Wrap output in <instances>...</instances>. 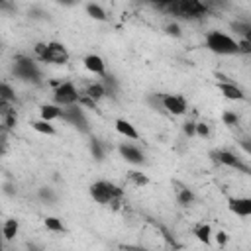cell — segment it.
I'll return each mask as SVG.
<instances>
[{
  "label": "cell",
  "mask_w": 251,
  "mask_h": 251,
  "mask_svg": "<svg viewBox=\"0 0 251 251\" xmlns=\"http://www.w3.org/2000/svg\"><path fill=\"white\" fill-rule=\"evenodd\" d=\"M204 45L210 53L218 55V57H235V55H243L241 53V43L237 37H233L227 31L222 29H210L204 35Z\"/></svg>",
  "instance_id": "6da1fadb"
},
{
  "label": "cell",
  "mask_w": 251,
  "mask_h": 251,
  "mask_svg": "<svg viewBox=\"0 0 251 251\" xmlns=\"http://www.w3.org/2000/svg\"><path fill=\"white\" fill-rule=\"evenodd\" d=\"M88 194L96 204L108 206V208H120L124 202V196H126V192L120 184H116L112 180H104V178L94 180L88 186Z\"/></svg>",
  "instance_id": "7a4b0ae2"
},
{
  "label": "cell",
  "mask_w": 251,
  "mask_h": 251,
  "mask_svg": "<svg viewBox=\"0 0 251 251\" xmlns=\"http://www.w3.org/2000/svg\"><path fill=\"white\" fill-rule=\"evenodd\" d=\"M33 59L45 65H67L71 61V51L61 41H37L33 45Z\"/></svg>",
  "instance_id": "3957f363"
},
{
  "label": "cell",
  "mask_w": 251,
  "mask_h": 251,
  "mask_svg": "<svg viewBox=\"0 0 251 251\" xmlns=\"http://www.w3.org/2000/svg\"><path fill=\"white\" fill-rule=\"evenodd\" d=\"M12 73L18 80L25 84H41L43 80V71L39 67V61L27 55H18L12 63Z\"/></svg>",
  "instance_id": "277c9868"
},
{
  "label": "cell",
  "mask_w": 251,
  "mask_h": 251,
  "mask_svg": "<svg viewBox=\"0 0 251 251\" xmlns=\"http://www.w3.org/2000/svg\"><path fill=\"white\" fill-rule=\"evenodd\" d=\"M163 8H167L169 14L176 16L180 20H200L208 12V6L198 0H176V2L165 4Z\"/></svg>",
  "instance_id": "5b68a950"
},
{
  "label": "cell",
  "mask_w": 251,
  "mask_h": 251,
  "mask_svg": "<svg viewBox=\"0 0 251 251\" xmlns=\"http://www.w3.org/2000/svg\"><path fill=\"white\" fill-rule=\"evenodd\" d=\"M80 98H82V92L76 88V84L73 80H61L53 88V104H57L61 108L76 106V104H80Z\"/></svg>",
  "instance_id": "8992f818"
},
{
  "label": "cell",
  "mask_w": 251,
  "mask_h": 251,
  "mask_svg": "<svg viewBox=\"0 0 251 251\" xmlns=\"http://www.w3.org/2000/svg\"><path fill=\"white\" fill-rule=\"evenodd\" d=\"M161 108L171 116H184L188 112V100L180 92H165L159 98Z\"/></svg>",
  "instance_id": "52a82bcc"
},
{
  "label": "cell",
  "mask_w": 251,
  "mask_h": 251,
  "mask_svg": "<svg viewBox=\"0 0 251 251\" xmlns=\"http://www.w3.org/2000/svg\"><path fill=\"white\" fill-rule=\"evenodd\" d=\"M61 122H65L67 126L75 127V129H76V131H80V133H90L88 118H86V114H84V110H82V106H80V104H76V106H69V108H63V120H61Z\"/></svg>",
  "instance_id": "ba28073f"
},
{
  "label": "cell",
  "mask_w": 251,
  "mask_h": 251,
  "mask_svg": "<svg viewBox=\"0 0 251 251\" xmlns=\"http://www.w3.org/2000/svg\"><path fill=\"white\" fill-rule=\"evenodd\" d=\"M214 157H216V161H218L220 165H224V167H227V169H233L235 173L251 175V167H249L241 157H237L235 153H231V151H227V149H220V151H216Z\"/></svg>",
  "instance_id": "9c48e42d"
},
{
  "label": "cell",
  "mask_w": 251,
  "mask_h": 251,
  "mask_svg": "<svg viewBox=\"0 0 251 251\" xmlns=\"http://www.w3.org/2000/svg\"><path fill=\"white\" fill-rule=\"evenodd\" d=\"M118 153H120V157H122L126 163H129L131 167H141V165H145V153H143V149H141L139 145H135V143H129V141L120 143V145H118Z\"/></svg>",
  "instance_id": "30bf717a"
},
{
  "label": "cell",
  "mask_w": 251,
  "mask_h": 251,
  "mask_svg": "<svg viewBox=\"0 0 251 251\" xmlns=\"http://www.w3.org/2000/svg\"><path fill=\"white\" fill-rule=\"evenodd\" d=\"M108 94V88H106V84L102 82V80H94V82H90L86 88H84V92H82V98H80V106L84 104V106H90V108H94L104 96Z\"/></svg>",
  "instance_id": "8fae6325"
},
{
  "label": "cell",
  "mask_w": 251,
  "mask_h": 251,
  "mask_svg": "<svg viewBox=\"0 0 251 251\" xmlns=\"http://www.w3.org/2000/svg\"><path fill=\"white\" fill-rule=\"evenodd\" d=\"M218 90L220 94L226 98V100H231V102H241L245 100V92L241 90V86H237L233 80L226 78L224 75H218Z\"/></svg>",
  "instance_id": "7c38bea8"
},
{
  "label": "cell",
  "mask_w": 251,
  "mask_h": 251,
  "mask_svg": "<svg viewBox=\"0 0 251 251\" xmlns=\"http://www.w3.org/2000/svg\"><path fill=\"white\" fill-rule=\"evenodd\" d=\"M82 67H84L90 75H94V76H102V78L108 76L106 61H104V57L98 55V53H88V55H84V57H82Z\"/></svg>",
  "instance_id": "4fadbf2b"
},
{
  "label": "cell",
  "mask_w": 251,
  "mask_h": 251,
  "mask_svg": "<svg viewBox=\"0 0 251 251\" xmlns=\"http://www.w3.org/2000/svg\"><path fill=\"white\" fill-rule=\"evenodd\" d=\"M227 210L237 218H251V196H229Z\"/></svg>",
  "instance_id": "5bb4252c"
},
{
  "label": "cell",
  "mask_w": 251,
  "mask_h": 251,
  "mask_svg": "<svg viewBox=\"0 0 251 251\" xmlns=\"http://www.w3.org/2000/svg\"><path fill=\"white\" fill-rule=\"evenodd\" d=\"M114 129L126 137V139H131V141H139L141 139V133L137 131V127L127 120V118H116L114 120Z\"/></svg>",
  "instance_id": "9a60e30c"
},
{
  "label": "cell",
  "mask_w": 251,
  "mask_h": 251,
  "mask_svg": "<svg viewBox=\"0 0 251 251\" xmlns=\"http://www.w3.org/2000/svg\"><path fill=\"white\" fill-rule=\"evenodd\" d=\"M39 118L45 120V122H51V124L61 122V120H63V108L57 106V104H53V102L41 104V106H39Z\"/></svg>",
  "instance_id": "2e32d148"
},
{
  "label": "cell",
  "mask_w": 251,
  "mask_h": 251,
  "mask_svg": "<svg viewBox=\"0 0 251 251\" xmlns=\"http://www.w3.org/2000/svg\"><path fill=\"white\" fill-rule=\"evenodd\" d=\"M149 182H151V178L141 169H129V171H126V184L135 186V188H145Z\"/></svg>",
  "instance_id": "e0dca14e"
},
{
  "label": "cell",
  "mask_w": 251,
  "mask_h": 251,
  "mask_svg": "<svg viewBox=\"0 0 251 251\" xmlns=\"http://www.w3.org/2000/svg\"><path fill=\"white\" fill-rule=\"evenodd\" d=\"M192 235H194L200 243H204V245H210V243L214 241V229H212V226L206 224V222L196 224V226L192 227Z\"/></svg>",
  "instance_id": "ac0fdd59"
},
{
  "label": "cell",
  "mask_w": 251,
  "mask_h": 251,
  "mask_svg": "<svg viewBox=\"0 0 251 251\" xmlns=\"http://www.w3.org/2000/svg\"><path fill=\"white\" fill-rule=\"evenodd\" d=\"M29 126H31V129L37 131L39 135H45V137H55V135H57V127H55V124L45 122V120H41V118H39V120H31Z\"/></svg>",
  "instance_id": "d6986e66"
},
{
  "label": "cell",
  "mask_w": 251,
  "mask_h": 251,
  "mask_svg": "<svg viewBox=\"0 0 251 251\" xmlns=\"http://www.w3.org/2000/svg\"><path fill=\"white\" fill-rule=\"evenodd\" d=\"M18 233H20V220L18 218L4 220V224H2V237H4V241H14Z\"/></svg>",
  "instance_id": "ffe728a7"
},
{
  "label": "cell",
  "mask_w": 251,
  "mask_h": 251,
  "mask_svg": "<svg viewBox=\"0 0 251 251\" xmlns=\"http://www.w3.org/2000/svg\"><path fill=\"white\" fill-rule=\"evenodd\" d=\"M43 226L51 233H67L69 231L67 226H65V222L61 218H57V216H45L43 218Z\"/></svg>",
  "instance_id": "44dd1931"
},
{
  "label": "cell",
  "mask_w": 251,
  "mask_h": 251,
  "mask_svg": "<svg viewBox=\"0 0 251 251\" xmlns=\"http://www.w3.org/2000/svg\"><path fill=\"white\" fill-rule=\"evenodd\" d=\"M84 12H86V16H90V18L96 20V22H106V20H108L106 10H104L100 4H96V2H88V4L84 6Z\"/></svg>",
  "instance_id": "7402d4cb"
},
{
  "label": "cell",
  "mask_w": 251,
  "mask_h": 251,
  "mask_svg": "<svg viewBox=\"0 0 251 251\" xmlns=\"http://www.w3.org/2000/svg\"><path fill=\"white\" fill-rule=\"evenodd\" d=\"M231 27L239 35V41H245L251 45V22H233Z\"/></svg>",
  "instance_id": "603a6c76"
},
{
  "label": "cell",
  "mask_w": 251,
  "mask_h": 251,
  "mask_svg": "<svg viewBox=\"0 0 251 251\" xmlns=\"http://www.w3.org/2000/svg\"><path fill=\"white\" fill-rule=\"evenodd\" d=\"M37 198H39L43 204H55V202L59 200V194H57V190L51 188V186H41V188L37 190Z\"/></svg>",
  "instance_id": "cb8c5ba5"
},
{
  "label": "cell",
  "mask_w": 251,
  "mask_h": 251,
  "mask_svg": "<svg viewBox=\"0 0 251 251\" xmlns=\"http://www.w3.org/2000/svg\"><path fill=\"white\" fill-rule=\"evenodd\" d=\"M0 102H6V104H14L16 102V92L6 80L0 84Z\"/></svg>",
  "instance_id": "d4e9b609"
},
{
  "label": "cell",
  "mask_w": 251,
  "mask_h": 251,
  "mask_svg": "<svg viewBox=\"0 0 251 251\" xmlns=\"http://www.w3.org/2000/svg\"><path fill=\"white\" fill-rule=\"evenodd\" d=\"M176 200L180 202V204H184V206H188V204H192L194 202V192L190 190V188H178V192H176Z\"/></svg>",
  "instance_id": "484cf974"
},
{
  "label": "cell",
  "mask_w": 251,
  "mask_h": 251,
  "mask_svg": "<svg viewBox=\"0 0 251 251\" xmlns=\"http://www.w3.org/2000/svg\"><path fill=\"white\" fill-rule=\"evenodd\" d=\"M222 122H224V126H229V127H233V126H237V122H239V116H237L235 112H231V110H226V112L222 114Z\"/></svg>",
  "instance_id": "4316f807"
},
{
  "label": "cell",
  "mask_w": 251,
  "mask_h": 251,
  "mask_svg": "<svg viewBox=\"0 0 251 251\" xmlns=\"http://www.w3.org/2000/svg\"><path fill=\"white\" fill-rule=\"evenodd\" d=\"M90 153H92L98 161L104 159V149H102V143H100L98 139H90Z\"/></svg>",
  "instance_id": "83f0119b"
},
{
  "label": "cell",
  "mask_w": 251,
  "mask_h": 251,
  "mask_svg": "<svg viewBox=\"0 0 251 251\" xmlns=\"http://www.w3.org/2000/svg\"><path fill=\"white\" fill-rule=\"evenodd\" d=\"M214 241H216L220 247H226L227 241H229L227 231H226V229H216V231H214Z\"/></svg>",
  "instance_id": "f1b7e54d"
},
{
  "label": "cell",
  "mask_w": 251,
  "mask_h": 251,
  "mask_svg": "<svg viewBox=\"0 0 251 251\" xmlns=\"http://www.w3.org/2000/svg\"><path fill=\"white\" fill-rule=\"evenodd\" d=\"M196 137H210V126L204 122H196Z\"/></svg>",
  "instance_id": "f546056e"
},
{
  "label": "cell",
  "mask_w": 251,
  "mask_h": 251,
  "mask_svg": "<svg viewBox=\"0 0 251 251\" xmlns=\"http://www.w3.org/2000/svg\"><path fill=\"white\" fill-rule=\"evenodd\" d=\"M165 29H167V33H169V35H175V37H180V27H178V24H176V22H173V24H169V25H167Z\"/></svg>",
  "instance_id": "4dcf8cb0"
},
{
  "label": "cell",
  "mask_w": 251,
  "mask_h": 251,
  "mask_svg": "<svg viewBox=\"0 0 251 251\" xmlns=\"http://www.w3.org/2000/svg\"><path fill=\"white\" fill-rule=\"evenodd\" d=\"M182 129H184V133H186V135L194 137V135H196V122H186Z\"/></svg>",
  "instance_id": "1f68e13d"
},
{
  "label": "cell",
  "mask_w": 251,
  "mask_h": 251,
  "mask_svg": "<svg viewBox=\"0 0 251 251\" xmlns=\"http://www.w3.org/2000/svg\"><path fill=\"white\" fill-rule=\"evenodd\" d=\"M120 251H145V249L137 247V245H124V247H120Z\"/></svg>",
  "instance_id": "d6a6232c"
},
{
  "label": "cell",
  "mask_w": 251,
  "mask_h": 251,
  "mask_svg": "<svg viewBox=\"0 0 251 251\" xmlns=\"http://www.w3.org/2000/svg\"><path fill=\"white\" fill-rule=\"evenodd\" d=\"M241 149H243L247 155H251V141H241Z\"/></svg>",
  "instance_id": "836d02e7"
}]
</instances>
